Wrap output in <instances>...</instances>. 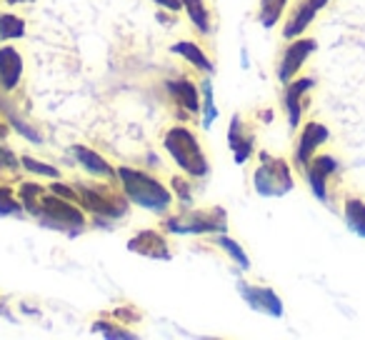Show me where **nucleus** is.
I'll return each instance as SVG.
<instances>
[{
    "label": "nucleus",
    "mask_w": 365,
    "mask_h": 340,
    "mask_svg": "<svg viewBox=\"0 0 365 340\" xmlns=\"http://www.w3.org/2000/svg\"><path fill=\"white\" fill-rule=\"evenodd\" d=\"M200 91H203V98H205L203 108H200V110H203V128L208 130L215 123V118H218V108H215V103H213V83H210V76L200 83Z\"/></svg>",
    "instance_id": "obj_26"
},
{
    "label": "nucleus",
    "mask_w": 365,
    "mask_h": 340,
    "mask_svg": "<svg viewBox=\"0 0 365 340\" xmlns=\"http://www.w3.org/2000/svg\"><path fill=\"white\" fill-rule=\"evenodd\" d=\"M93 333H101L106 335V338H128L133 340L135 338V333H130V330H125V325L123 323H106V320H98V323H93Z\"/></svg>",
    "instance_id": "obj_28"
},
{
    "label": "nucleus",
    "mask_w": 365,
    "mask_h": 340,
    "mask_svg": "<svg viewBox=\"0 0 365 340\" xmlns=\"http://www.w3.org/2000/svg\"><path fill=\"white\" fill-rule=\"evenodd\" d=\"M6 133H8V125H6V123H0V138L6 135Z\"/></svg>",
    "instance_id": "obj_34"
},
{
    "label": "nucleus",
    "mask_w": 365,
    "mask_h": 340,
    "mask_svg": "<svg viewBox=\"0 0 365 340\" xmlns=\"http://www.w3.org/2000/svg\"><path fill=\"white\" fill-rule=\"evenodd\" d=\"M23 200L11 185H0V215H21Z\"/></svg>",
    "instance_id": "obj_25"
},
{
    "label": "nucleus",
    "mask_w": 365,
    "mask_h": 340,
    "mask_svg": "<svg viewBox=\"0 0 365 340\" xmlns=\"http://www.w3.org/2000/svg\"><path fill=\"white\" fill-rule=\"evenodd\" d=\"M8 6H21V3H36V0H6Z\"/></svg>",
    "instance_id": "obj_33"
},
{
    "label": "nucleus",
    "mask_w": 365,
    "mask_h": 340,
    "mask_svg": "<svg viewBox=\"0 0 365 340\" xmlns=\"http://www.w3.org/2000/svg\"><path fill=\"white\" fill-rule=\"evenodd\" d=\"M315 51H318V41H315V38H303V36H300V38L288 41L283 56H280L278 68H275V76H278V81L285 86V83H290L293 78H298L300 68L305 66V61H308Z\"/></svg>",
    "instance_id": "obj_7"
},
{
    "label": "nucleus",
    "mask_w": 365,
    "mask_h": 340,
    "mask_svg": "<svg viewBox=\"0 0 365 340\" xmlns=\"http://www.w3.org/2000/svg\"><path fill=\"white\" fill-rule=\"evenodd\" d=\"M168 93L173 96V101L178 103V108H182L190 115H198L200 113V98H198V86L188 78H173L165 83Z\"/></svg>",
    "instance_id": "obj_17"
},
{
    "label": "nucleus",
    "mask_w": 365,
    "mask_h": 340,
    "mask_svg": "<svg viewBox=\"0 0 365 340\" xmlns=\"http://www.w3.org/2000/svg\"><path fill=\"white\" fill-rule=\"evenodd\" d=\"M290 0H260L258 6V23L265 28V31H270V28L278 26V21L283 18L285 8H288Z\"/></svg>",
    "instance_id": "obj_21"
},
{
    "label": "nucleus",
    "mask_w": 365,
    "mask_h": 340,
    "mask_svg": "<svg viewBox=\"0 0 365 340\" xmlns=\"http://www.w3.org/2000/svg\"><path fill=\"white\" fill-rule=\"evenodd\" d=\"M330 140V130L318 120H308L303 128H300V135L298 143H295V150H293V160L295 165L303 170L315 155H318V148L325 145Z\"/></svg>",
    "instance_id": "obj_9"
},
{
    "label": "nucleus",
    "mask_w": 365,
    "mask_h": 340,
    "mask_svg": "<svg viewBox=\"0 0 365 340\" xmlns=\"http://www.w3.org/2000/svg\"><path fill=\"white\" fill-rule=\"evenodd\" d=\"M18 165H21V160H18V155L11 150V148L0 145V175H13L18 173Z\"/></svg>",
    "instance_id": "obj_29"
},
{
    "label": "nucleus",
    "mask_w": 365,
    "mask_h": 340,
    "mask_svg": "<svg viewBox=\"0 0 365 340\" xmlns=\"http://www.w3.org/2000/svg\"><path fill=\"white\" fill-rule=\"evenodd\" d=\"M21 165L33 175H46V178H53V180L61 178V170H58V168L48 165V163H43V160H36V158H31V155H23Z\"/></svg>",
    "instance_id": "obj_27"
},
{
    "label": "nucleus",
    "mask_w": 365,
    "mask_h": 340,
    "mask_svg": "<svg viewBox=\"0 0 365 340\" xmlns=\"http://www.w3.org/2000/svg\"><path fill=\"white\" fill-rule=\"evenodd\" d=\"M170 53H175V56L185 58V61L190 63V66L195 68V71L205 73V76H213L215 68L213 63H210V58L203 53V48L198 46V43H190V41H178L175 46L170 48Z\"/></svg>",
    "instance_id": "obj_18"
},
{
    "label": "nucleus",
    "mask_w": 365,
    "mask_h": 340,
    "mask_svg": "<svg viewBox=\"0 0 365 340\" xmlns=\"http://www.w3.org/2000/svg\"><path fill=\"white\" fill-rule=\"evenodd\" d=\"M128 250L130 253H138L143 258H153V260H170L173 258V250L168 245L165 235L160 230H153L145 228L140 233H135L130 240H128Z\"/></svg>",
    "instance_id": "obj_13"
},
{
    "label": "nucleus",
    "mask_w": 365,
    "mask_h": 340,
    "mask_svg": "<svg viewBox=\"0 0 365 340\" xmlns=\"http://www.w3.org/2000/svg\"><path fill=\"white\" fill-rule=\"evenodd\" d=\"M153 3L168 13H180L182 11V0H153Z\"/></svg>",
    "instance_id": "obj_32"
},
{
    "label": "nucleus",
    "mask_w": 365,
    "mask_h": 340,
    "mask_svg": "<svg viewBox=\"0 0 365 340\" xmlns=\"http://www.w3.org/2000/svg\"><path fill=\"white\" fill-rule=\"evenodd\" d=\"M253 185L255 193L263 198H280L288 195L295 188L293 168L285 158L270 155V153H260V165L255 168L253 173Z\"/></svg>",
    "instance_id": "obj_5"
},
{
    "label": "nucleus",
    "mask_w": 365,
    "mask_h": 340,
    "mask_svg": "<svg viewBox=\"0 0 365 340\" xmlns=\"http://www.w3.org/2000/svg\"><path fill=\"white\" fill-rule=\"evenodd\" d=\"M328 3L330 0H298L293 11L288 13V21H285V26H283L285 41H293V38L303 36L310 28V23L315 21V16H318Z\"/></svg>",
    "instance_id": "obj_12"
},
{
    "label": "nucleus",
    "mask_w": 365,
    "mask_h": 340,
    "mask_svg": "<svg viewBox=\"0 0 365 340\" xmlns=\"http://www.w3.org/2000/svg\"><path fill=\"white\" fill-rule=\"evenodd\" d=\"M215 245H218L223 253H228L230 260H233L240 270H250V258L245 255V250L240 248V243H235L233 238H228V235L220 233V235H215Z\"/></svg>",
    "instance_id": "obj_23"
},
{
    "label": "nucleus",
    "mask_w": 365,
    "mask_h": 340,
    "mask_svg": "<svg viewBox=\"0 0 365 340\" xmlns=\"http://www.w3.org/2000/svg\"><path fill=\"white\" fill-rule=\"evenodd\" d=\"M23 78V56L18 48L0 46V91H16Z\"/></svg>",
    "instance_id": "obj_15"
},
{
    "label": "nucleus",
    "mask_w": 365,
    "mask_h": 340,
    "mask_svg": "<svg viewBox=\"0 0 365 340\" xmlns=\"http://www.w3.org/2000/svg\"><path fill=\"white\" fill-rule=\"evenodd\" d=\"M163 148L173 158V163L190 178H205L210 173V163L203 153V145L190 128L173 125L163 138Z\"/></svg>",
    "instance_id": "obj_2"
},
{
    "label": "nucleus",
    "mask_w": 365,
    "mask_h": 340,
    "mask_svg": "<svg viewBox=\"0 0 365 340\" xmlns=\"http://www.w3.org/2000/svg\"><path fill=\"white\" fill-rule=\"evenodd\" d=\"M73 158H76L78 165H81L88 175H93V178L115 180V168L103 155H98L96 150H91L88 145H73Z\"/></svg>",
    "instance_id": "obj_16"
},
{
    "label": "nucleus",
    "mask_w": 365,
    "mask_h": 340,
    "mask_svg": "<svg viewBox=\"0 0 365 340\" xmlns=\"http://www.w3.org/2000/svg\"><path fill=\"white\" fill-rule=\"evenodd\" d=\"M76 203L83 210L96 215V223L101 225H110L113 220L123 218L128 213V203L125 193L113 185H86V183H76Z\"/></svg>",
    "instance_id": "obj_3"
},
{
    "label": "nucleus",
    "mask_w": 365,
    "mask_h": 340,
    "mask_svg": "<svg viewBox=\"0 0 365 340\" xmlns=\"http://www.w3.org/2000/svg\"><path fill=\"white\" fill-rule=\"evenodd\" d=\"M43 193H46V188H43V185H36V183H23L21 188H18V195H21V200H23V208H26L33 218H38V213H41Z\"/></svg>",
    "instance_id": "obj_24"
},
{
    "label": "nucleus",
    "mask_w": 365,
    "mask_h": 340,
    "mask_svg": "<svg viewBox=\"0 0 365 340\" xmlns=\"http://www.w3.org/2000/svg\"><path fill=\"white\" fill-rule=\"evenodd\" d=\"M115 180H120V190L133 205L150 213L165 215L173 205V195L165 185L158 178H153L145 170H135V168H115Z\"/></svg>",
    "instance_id": "obj_1"
},
{
    "label": "nucleus",
    "mask_w": 365,
    "mask_h": 340,
    "mask_svg": "<svg viewBox=\"0 0 365 340\" xmlns=\"http://www.w3.org/2000/svg\"><path fill=\"white\" fill-rule=\"evenodd\" d=\"M182 11L193 23V28L200 36H210L213 33V23H210V11L205 6V0H182Z\"/></svg>",
    "instance_id": "obj_20"
},
{
    "label": "nucleus",
    "mask_w": 365,
    "mask_h": 340,
    "mask_svg": "<svg viewBox=\"0 0 365 340\" xmlns=\"http://www.w3.org/2000/svg\"><path fill=\"white\" fill-rule=\"evenodd\" d=\"M238 293L243 295V300L258 313H265L270 318H283V300L278 298L273 288L268 285H250L245 280H238Z\"/></svg>",
    "instance_id": "obj_11"
},
{
    "label": "nucleus",
    "mask_w": 365,
    "mask_h": 340,
    "mask_svg": "<svg viewBox=\"0 0 365 340\" xmlns=\"http://www.w3.org/2000/svg\"><path fill=\"white\" fill-rule=\"evenodd\" d=\"M228 145L233 150V158L238 165L250 160V155L255 153V130L245 125L243 115H233L230 118V128H228Z\"/></svg>",
    "instance_id": "obj_14"
},
{
    "label": "nucleus",
    "mask_w": 365,
    "mask_h": 340,
    "mask_svg": "<svg viewBox=\"0 0 365 340\" xmlns=\"http://www.w3.org/2000/svg\"><path fill=\"white\" fill-rule=\"evenodd\" d=\"M48 190H51V193H56V195H61V198L76 200V188H73V185H66V183H53Z\"/></svg>",
    "instance_id": "obj_31"
},
{
    "label": "nucleus",
    "mask_w": 365,
    "mask_h": 340,
    "mask_svg": "<svg viewBox=\"0 0 365 340\" xmlns=\"http://www.w3.org/2000/svg\"><path fill=\"white\" fill-rule=\"evenodd\" d=\"M38 223L53 230H68L71 235L81 233L86 228V215L73 200L61 198V195L46 190L41 198V213H38Z\"/></svg>",
    "instance_id": "obj_6"
},
{
    "label": "nucleus",
    "mask_w": 365,
    "mask_h": 340,
    "mask_svg": "<svg viewBox=\"0 0 365 340\" xmlns=\"http://www.w3.org/2000/svg\"><path fill=\"white\" fill-rule=\"evenodd\" d=\"M338 170H340V163L335 160L333 155H328V153H318V155L303 168L305 180H308L310 190H313V195L320 203H328V183L333 175H338Z\"/></svg>",
    "instance_id": "obj_8"
},
{
    "label": "nucleus",
    "mask_w": 365,
    "mask_h": 340,
    "mask_svg": "<svg viewBox=\"0 0 365 340\" xmlns=\"http://www.w3.org/2000/svg\"><path fill=\"white\" fill-rule=\"evenodd\" d=\"M165 233L175 235H208L228 230V215L223 208H182L178 215H165Z\"/></svg>",
    "instance_id": "obj_4"
},
{
    "label": "nucleus",
    "mask_w": 365,
    "mask_h": 340,
    "mask_svg": "<svg viewBox=\"0 0 365 340\" xmlns=\"http://www.w3.org/2000/svg\"><path fill=\"white\" fill-rule=\"evenodd\" d=\"M343 218L348 230H353L355 235L365 238V200L358 195H348L343 203Z\"/></svg>",
    "instance_id": "obj_19"
},
{
    "label": "nucleus",
    "mask_w": 365,
    "mask_h": 340,
    "mask_svg": "<svg viewBox=\"0 0 365 340\" xmlns=\"http://www.w3.org/2000/svg\"><path fill=\"white\" fill-rule=\"evenodd\" d=\"M315 88V78L308 76H300L293 78L290 83H285L283 88V108H285V118H288V125L290 130L300 125L303 120V110H305V96Z\"/></svg>",
    "instance_id": "obj_10"
},
{
    "label": "nucleus",
    "mask_w": 365,
    "mask_h": 340,
    "mask_svg": "<svg viewBox=\"0 0 365 340\" xmlns=\"http://www.w3.org/2000/svg\"><path fill=\"white\" fill-rule=\"evenodd\" d=\"M173 188H175V195H178V203L182 208H193V190H190V183L185 178H173Z\"/></svg>",
    "instance_id": "obj_30"
},
{
    "label": "nucleus",
    "mask_w": 365,
    "mask_h": 340,
    "mask_svg": "<svg viewBox=\"0 0 365 340\" xmlns=\"http://www.w3.org/2000/svg\"><path fill=\"white\" fill-rule=\"evenodd\" d=\"M26 36V21L16 13H0V43Z\"/></svg>",
    "instance_id": "obj_22"
}]
</instances>
